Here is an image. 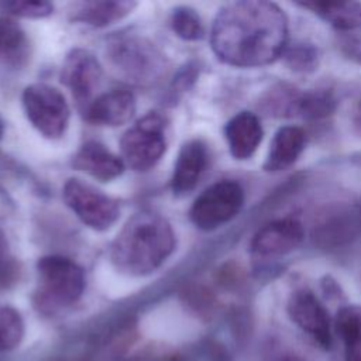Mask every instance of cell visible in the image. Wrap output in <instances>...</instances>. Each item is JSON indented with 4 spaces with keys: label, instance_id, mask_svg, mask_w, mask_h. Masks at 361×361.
I'll list each match as a JSON object with an SVG mask.
<instances>
[{
    "label": "cell",
    "instance_id": "obj_1",
    "mask_svg": "<svg viewBox=\"0 0 361 361\" xmlns=\"http://www.w3.org/2000/svg\"><path fill=\"white\" fill-rule=\"evenodd\" d=\"M210 45L214 55L230 66L269 65L288 45L286 14L272 1L228 3L213 21Z\"/></svg>",
    "mask_w": 361,
    "mask_h": 361
},
{
    "label": "cell",
    "instance_id": "obj_2",
    "mask_svg": "<svg viewBox=\"0 0 361 361\" xmlns=\"http://www.w3.org/2000/svg\"><path fill=\"white\" fill-rule=\"evenodd\" d=\"M176 245L171 224L158 213L142 210L131 216L110 247L114 268L130 276H144L157 271Z\"/></svg>",
    "mask_w": 361,
    "mask_h": 361
},
{
    "label": "cell",
    "instance_id": "obj_3",
    "mask_svg": "<svg viewBox=\"0 0 361 361\" xmlns=\"http://www.w3.org/2000/svg\"><path fill=\"white\" fill-rule=\"evenodd\" d=\"M38 296L44 306L61 307L75 303L83 293L86 279L80 265L61 255H47L37 262Z\"/></svg>",
    "mask_w": 361,
    "mask_h": 361
},
{
    "label": "cell",
    "instance_id": "obj_4",
    "mask_svg": "<svg viewBox=\"0 0 361 361\" xmlns=\"http://www.w3.org/2000/svg\"><path fill=\"white\" fill-rule=\"evenodd\" d=\"M121 159L134 171L154 168L166 151V121L158 113H148L131 126L120 141Z\"/></svg>",
    "mask_w": 361,
    "mask_h": 361
},
{
    "label": "cell",
    "instance_id": "obj_5",
    "mask_svg": "<svg viewBox=\"0 0 361 361\" xmlns=\"http://www.w3.org/2000/svg\"><path fill=\"white\" fill-rule=\"evenodd\" d=\"M24 113L31 126L44 137L61 138L69 124V104L65 96L47 83H32L23 92Z\"/></svg>",
    "mask_w": 361,
    "mask_h": 361
},
{
    "label": "cell",
    "instance_id": "obj_6",
    "mask_svg": "<svg viewBox=\"0 0 361 361\" xmlns=\"http://www.w3.org/2000/svg\"><path fill=\"white\" fill-rule=\"evenodd\" d=\"M244 204V189L231 179L219 180L206 188L193 202L190 221L203 231L216 230L233 220Z\"/></svg>",
    "mask_w": 361,
    "mask_h": 361
},
{
    "label": "cell",
    "instance_id": "obj_7",
    "mask_svg": "<svg viewBox=\"0 0 361 361\" xmlns=\"http://www.w3.org/2000/svg\"><path fill=\"white\" fill-rule=\"evenodd\" d=\"M62 197L76 217L96 231L109 230L120 216L118 203L113 197L78 178L65 182Z\"/></svg>",
    "mask_w": 361,
    "mask_h": 361
},
{
    "label": "cell",
    "instance_id": "obj_8",
    "mask_svg": "<svg viewBox=\"0 0 361 361\" xmlns=\"http://www.w3.org/2000/svg\"><path fill=\"white\" fill-rule=\"evenodd\" d=\"M109 52L114 68L134 82H151L164 69L162 55L144 38H117Z\"/></svg>",
    "mask_w": 361,
    "mask_h": 361
},
{
    "label": "cell",
    "instance_id": "obj_9",
    "mask_svg": "<svg viewBox=\"0 0 361 361\" xmlns=\"http://www.w3.org/2000/svg\"><path fill=\"white\" fill-rule=\"evenodd\" d=\"M286 312L292 323L306 333L320 348L330 350L333 344L331 322L326 307L310 289L300 288L293 290L288 299Z\"/></svg>",
    "mask_w": 361,
    "mask_h": 361
},
{
    "label": "cell",
    "instance_id": "obj_10",
    "mask_svg": "<svg viewBox=\"0 0 361 361\" xmlns=\"http://www.w3.org/2000/svg\"><path fill=\"white\" fill-rule=\"evenodd\" d=\"M305 238V230L299 220L283 217L262 226L250 244L251 255L257 259H272L295 251Z\"/></svg>",
    "mask_w": 361,
    "mask_h": 361
},
{
    "label": "cell",
    "instance_id": "obj_11",
    "mask_svg": "<svg viewBox=\"0 0 361 361\" xmlns=\"http://www.w3.org/2000/svg\"><path fill=\"white\" fill-rule=\"evenodd\" d=\"M102 75L103 71L96 56L86 49L75 48L63 61L61 80L71 90L75 100L86 109L102 80Z\"/></svg>",
    "mask_w": 361,
    "mask_h": 361
},
{
    "label": "cell",
    "instance_id": "obj_12",
    "mask_svg": "<svg viewBox=\"0 0 361 361\" xmlns=\"http://www.w3.org/2000/svg\"><path fill=\"white\" fill-rule=\"evenodd\" d=\"M361 235V204H343L329 212L313 228V243L320 248H337Z\"/></svg>",
    "mask_w": 361,
    "mask_h": 361
},
{
    "label": "cell",
    "instance_id": "obj_13",
    "mask_svg": "<svg viewBox=\"0 0 361 361\" xmlns=\"http://www.w3.org/2000/svg\"><path fill=\"white\" fill-rule=\"evenodd\" d=\"M135 97L127 89H111L99 94L85 109L89 123L117 127L128 123L135 113Z\"/></svg>",
    "mask_w": 361,
    "mask_h": 361
},
{
    "label": "cell",
    "instance_id": "obj_14",
    "mask_svg": "<svg viewBox=\"0 0 361 361\" xmlns=\"http://www.w3.org/2000/svg\"><path fill=\"white\" fill-rule=\"evenodd\" d=\"M209 161L207 147L200 140L185 142L175 161L171 188L176 196H183L192 192L202 178Z\"/></svg>",
    "mask_w": 361,
    "mask_h": 361
},
{
    "label": "cell",
    "instance_id": "obj_15",
    "mask_svg": "<svg viewBox=\"0 0 361 361\" xmlns=\"http://www.w3.org/2000/svg\"><path fill=\"white\" fill-rule=\"evenodd\" d=\"M72 166L92 178L109 182L118 178L126 168L121 157L111 152L99 141H86L72 158Z\"/></svg>",
    "mask_w": 361,
    "mask_h": 361
},
{
    "label": "cell",
    "instance_id": "obj_16",
    "mask_svg": "<svg viewBox=\"0 0 361 361\" xmlns=\"http://www.w3.org/2000/svg\"><path fill=\"white\" fill-rule=\"evenodd\" d=\"M262 135L264 130L259 118L250 111L237 113L224 127L228 151L238 161H245L255 154Z\"/></svg>",
    "mask_w": 361,
    "mask_h": 361
},
{
    "label": "cell",
    "instance_id": "obj_17",
    "mask_svg": "<svg viewBox=\"0 0 361 361\" xmlns=\"http://www.w3.org/2000/svg\"><path fill=\"white\" fill-rule=\"evenodd\" d=\"M306 147V134L300 127L285 126L281 127L269 144L267 158L264 161V171L279 172L290 168L302 155Z\"/></svg>",
    "mask_w": 361,
    "mask_h": 361
},
{
    "label": "cell",
    "instance_id": "obj_18",
    "mask_svg": "<svg viewBox=\"0 0 361 361\" xmlns=\"http://www.w3.org/2000/svg\"><path fill=\"white\" fill-rule=\"evenodd\" d=\"M137 3L134 1H85L73 6V21L90 27H107L128 16Z\"/></svg>",
    "mask_w": 361,
    "mask_h": 361
},
{
    "label": "cell",
    "instance_id": "obj_19",
    "mask_svg": "<svg viewBox=\"0 0 361 361\" xmlns=\"http://www.w3.org/2000/svg\"><path fill=\"white\" fill-rule=\"evenodd\" d=\"M299 6L309 8L337 31L350 34L361 28V3L358 1H306Z\"/></svg>",
    "mask_w": 361,
    "mask_h": 361
},
{
    "label": "cell",
    "instance_id": "obj_20",
    "mask_svg": "<svg viewBox=\"0 0 361 361\" xmlns=\"http://www.w3.org/2000/svg\"><path fill=\"white\" fill-rule=\"evenodd\" d=\"M334 329L343 341L345 361H361V306L340 307L334 319Z\"/></svg>",
    "mask_w": 361,
    "mask_h": 361
},
{
    "label": "cell",
    "instance_id": "obj_21",
    "mask_svg": "<svg viewBox=\"0 0 361 361\" xmlns=\"http://www.w3.org/2000/svg\"><path fill=\"white\" fill-rule=\"evenodd\" d=\"M336 106V97L329 90L316 89L300 92L296 116L306 120H320L333 114Z\"/></svg>",
    "mask_w": 361,
    "mask_h": 361
},
{
    "label": "cell",
    "instance_id": "obj_22",
    "mask_svg": "<svg viewBox=\"0 0 361 361\" xmlns=\"http://www.w3.org/2000/svg\"><path fill=\"white\" fill-rule=\"evenodd\" d=\"M283 63L293 72L310 73L319 66V49L316 45L306 41L288 44L282 52Z\"/></svg>",
    "mask_w": 361,
    "mask_h": 361
},
{
    "label": "cell",
    "instance_id": "obj_23",
    "mask_svg": "<svg viewBox=\"0 0 361 361\" xmlns=\"http://www.w3.org/2000/svg\"><path fill=\"white\" fill-rule=\"evenodd\" d=\"M300 92L295 87L279 85L265 94V113L276 117L296 116Z\"/></svg>",
    "mask_w": 361,
    "mask_h": 361
},
{
    "label": "cell",
    "instance_id": "obj_24",
    "mask_svg": "<svg viewBox=\"0 0 361 361\" xmlns=\"http://www.w3.org/2000/svg\"><path fill=\"white\" fill-rule=\"evenodd\" d=\"M169 23L173 32L185 41H197L203 38L204 28L200 16L190 7H176L171 14Z\"/></svg>",
    "mask_w": 361,
    "mask_h": 361
},
{
    "label": "cell",
    "instance_id": "obj_25",
    "mask_svg": "<svg viewBox=\"0 0 361 361\" xmlns=\"http://www.w3.org/2000/svg\"><path fill=\"white\" fill-rule=\"evenodd\" d=\"M23 337L24 320L21 314L10 306H0V353L16 348Z\"/></svg>",
    "mask_w": 361,
    "mask_h": 361
},
{
    "label": "cell",
    "instance_id": "obj_26",
    "mask_svg": "<svg viewBox=\"0 0 361 361\" xmlns=\"http://www.w3.org/2000/svg\"><path fill=\"white\" fill-rule=\"evenodd\" d=\"M1 8L11 16L24 18H42L52 13L54 6L41 0H13L1 3Z\"/></svg>",
    "mask_w": 361,
    "mask_h": 361
},
{
    "label": "cell",
    "instance_id": "obj_27",
    "mask_svg": "<svg viewBox=\"0 0 361 361\" xmlns=\"http://www.w3.org/2000/svg\"><path fill=\"white\" fill-rule=\"evenodd\" d=\"M23 35L10 21L0 20V51H11L18 48Z\"/></svg>",
    "mask_w": 361,
    "mask_h": 361
},
{
    "label": "cell",
    "instance_id": "obj_28",
    "mask_svg": "<svg viewBox=\"0 0 361 361\" xmlns=\"http://www.w3.org/2000/svg\"><path fill=\"white\" fill-rule=\"evenodd\" d=\"M343 54L353 62L361 65V37L350 35L341 39L340 42Z\"/></svg>",
    "mask_w": 361,
    "mask_h": 361
},
{
    "label": "cell",
    "instance_id": "obj_29",
    "mask_svg": "<svg viewBox=\"0 0 361 361\" xmlns=\"http://www.w3.org/2000/svg\"><path fill=\"white\" fill-rule=\"evenodd\" d=\"M278 361H307V360L298 354H283L282 357L278 358Z\"/></svg>",
    "mask_w": 361,
    "mask_h": 361
},
{
    "label": "cell",
    "instance_id": "obj_30",
    "mask_svg": "<svg viewBox=\"0 0 361 361\" xmlns=\"http://www.w3.org/2000/svg\"><path fill=\"white\" fill-rule=\"evenodd\" d=\"M355 123L361 127V102L358 103V106L355 109Z\"/></svg>",
    "mask_w": 361,
    "mask_h": 361
},
{
    "label": "cell",
    "instance_id": "obj_31",
    "mask_svg": "<svg viewBox=\"0 0 361 361\" xmlns=\"http://www.w3.org/2000/svg\"><path fill=\"white\" fill-rule=\"evenodd\" d=\"M1 135H3V123L0 120V138H1Z\"/></svg>",
    "mask_w": 361,
    "mask_h": 361
}]
</instances>
